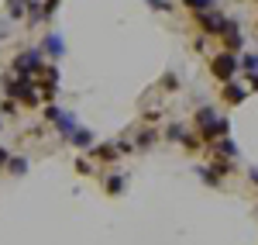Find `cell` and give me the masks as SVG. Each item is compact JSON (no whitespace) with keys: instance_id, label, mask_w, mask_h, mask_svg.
<instances>
[{"instance_id":"21","label":"cell","mask_w":258,"mask_h":245,"mask_svg":"<svg viewBox=\"0 0 258 245\" xmlns=\"http://www.w3.org/2000/svg\"><path fill=\"white\" fill-rule=\"evenodd\" d=\"M179 145H186L189 152H197L200 145H203V138H200V135H189V131H186V135H182V142H179Z\"/></svg>"},{"instance_id":"25","label":"cell","mask_w":258,"mask_h":245,"mask_svg":"<svg viewBox=\"0 0 258 245\" xmlns=\"http://www.w3.org/2000/svg\"><path fill=\"white\" fill-rule=\"evenodd\" d=\"M162 86H165V90H179V76H176V73H165Z\"/></svg>"},{"instance_id":"26","label":"cell","mask_w":258,"mask_h":245,"mask_svg":"<svg viewBox=\"0 0 258 245\" xmlns=\"http://www.w3.org/2000/svg\"><path fill=\"white\" fill-rule=\"evenodd\" d=\"M145 4H148L152 11H172V4H169V0H145Z\"/></svg>"},{"instance_id":"7","label":"cell","mask_w":258,"mask_h":245,"mask_svg":"<svg viewBox=\"0 0 258 245\" xmlns=\"http://www.w3.org/2000/svg\"><path fill=\"white\" fill-rule=\"evenodd\" d=\"M220 38H224V48H227V52H238L241 45H244V35H241V24H238V21H227V24H224V31H220Z\"/></svg>"},{"instance_id":"5","label":"cell","mask_w":258,"mask_h":245,"mask_svg":"<svg viewBox=\"0 0 258 245\" xmlns=\"http://www.w3.org/2000/svg\"><path fill=\"white\" fill-rule=\"evenodd\" d=\"M41 56H45V59H62V56H66V41H62L59 31H48V35L41 38Z\"/></svg>"},{"instance_id":"14","label":"cell","mask_w":258,"mask_h":245,"mask_svg":"<svg viewBox=\"0 0 258 245\" xmlns=\"http://www.w3.org/2000/svg\"><path fill=\"white\" fill-rule=\"evenodd\" d=\"M7 18H14V21L28 18V0H7Z\"/></svg>"},{"instance_id":"24","label":"cell","mask_w":258,"mask_h":245,"mask_svg":"<svg viewBox=\"0 0 258 245\" xmlns=\"http://www.w3.org/2000/svg\"><path fill=\"white\" fill-rule=\"evenodd\" d=\"M214 114H217L214 107H200V111H197V124H207L210 118H214Z\"/></svg>"},{"instance_id":"23","label":"cell","mask_w":258,"mask_h":245,"mask_svg":"<svg viewBox=\"0 0 258 245\" xmlns=\"http://www.w3.org/2000/svg\"><path fill=\"white\" fill-rule=\"evenodd\" d=\"M41 114H45V121H48V124H55V121H59V114H62V111L55 107V104H45V111H41Z\"/></svg>"},{"instance_id":"16","label":"cell","mask_w":258,"mask_h":245,"mask_svg":"<svg viewBox=\"0 0 258 245\" xmlns=\"http://www.w3.org/2000/svg\"><path fill=\"white\" fill-rule=\"evenodd\" d=\"M120 190H124V176H120V173H114V176H107V193H110V197H117Z\"/></svg>"},{"instance_id":"12","label":"cell","mask_w":258,"mask_h":245,"mask_svg":"<svg viewBox=\"0 0 258 245\" xmlns=\"http://www.w3.org/2000/svg\"><path fill=\"white\" fill-rule=\"evenodd\" d=\"M76 124H80V121H76V114L62 111V114H59V121H55V128H59V135H62V138H69V131H73Z\"/></svg>"},{"instance_id":"1","label":"cell","mask_w":258,"mask_h":245,"mask_svg":"<svg viewBox=\"0 0 258 245\" xmlns=\"http://www.w3.org/2000/svg\"><path fill=\"white\" fill-rule=\"evenodd\" d=\"M4 93L14 97L21 107H38V104H41V93H38V86H35L31 76H18V73H11V76L4 80Z\"/></svg>"},{"instance_id":"13","label":"cell","mask_w":258,"mask_h":245,"mask_svg":"<svg viewBox=\"0 0 258 245\" xmlns=\"http://www.w3.org/2000/svg\"><path fill=\"white\" fill-rule=\"evenodd\" d=\"M90 152H93L97 159H103V163H114V159L120 156V152H117V145H93Z\"/></svg>"},{"instance_id":"15","label":"cell","mask_w":258,"mask_h":245,"mask_svg":"<svg viewBox=\"0 0 258 245\" xmlns=\"http://www.w3.org/2000/svg\"><path fill=\"white\" fill-rule=\"evenodd\" d=\"M238 69H244V73H258V52L241 56V59H238Z\"/></svg>"},{"instance_id":"11","label":"cell","mask_w":258,"mask_h":245,"mask_svg":"<svg viewBox=\"0 0 258 245\" xmlns=\"http://www.w3.org/2000/svg\"><path fill=\"white\" fill-rule=\"evenodd\" d=\"M4 169H7L11 176H24V173H28V159H24V156H7Z\"/></svg>"},{"instance_id":"6","label":"cell","mask_w":258,"mask_h":245,"mask_svg":"<svg viewBox=\"0 0 258 245\" xmlns=\"http://www.w3.org/2000/svg\"><path fill=\"white\" fill-rule=\"evenodd\" d=\"M224 24H227V18L217 14L214 7H210V11H200V28H203V35H220Z\"/></svg>"},{"instance_id":"20","label":"cell","mask_w":258,"mask_h":245,"mask_svg":"<svg viewBox=\"0 0 258 245\" xmlns=\"http://www.w3.org/2000/svg\"><path fill=\"white\" fill-rule=\"evenodd\" d=\"M18 107H21V104L14 101V97H4V104H0V114H7V118H14V114H18Z\"/></svg>"},{"instance_id":"10","label":"cell","mask_w":258,"mask_h":245,"mask_svg":"<svg viewBox=\"0 0 258 245\" xmlns=\"http://www.w3.org/2000/svg\"><path fill=\"white\" fill-rule=\"evenodd\" d=\"M244 97H248V90H244V86H238L234 80L224 83V101H227V104H241Z\"/></svg>"},{"instance_id":"17","label":"cell","mask_w":258,"mask_h":245,"mask_svg":"<svg viewBox=\"0 0 258 245\" xmlns=\"http://www.w3.org/2000/svg\"><path fill=\"white\" fill-rule=\"evenodd\" d=\"M159 142V131H152V128H145L138 135V149H148V145H155Z\"/></svg>"},{"instance_id":"4","label":"cell","mask_w":258,"mask_h":245,"mask_svg":"<svg viewBox=\"0 0 258 245\" xmlns=\"http://www.w3.org/2000/svg\"><path fill=\"white\" fill-rule=\"evenodd\" d=\"M227 131H231V121H227L224 114H214V118H210L207 124H200V138H203L207 145L217 142V138H224Z\"/></svg>"},{"instance_id":"29","label":"cell","mask_w":258,"mask_h":245,"mask_svg":"<svg viewBox=\"0 0 258 245\" xmlns=\"http://www.w3.org/2000/svg\"><path fill=\"white\" fill-rule=\"evenodd\" d=\"M248 176H251V183H258V166H251V173H248Z\"/></svg>"},{"instance_id":"9","label":"cell","mask_w":258,"mask_h":245,"mask_svg":"<svg viewBox=\"0 0 258 245\" xmlns=\"http://www.w3.org/2000/svg\"><path fill=\"white\" fill-rule=\"evenodd\" d=\"M69 142L76 145V149H93V131H86V128L76 124V128L69 131Z\"/></svg>"},{"instance_id":"28","label":"cell","mask_w":258,"mask_h":245,"mask_svg":"<svg viewBox=\"0 0 258 245\" xmlns=\"http://www.w3.org/2000/svg\"><path fill=\"white\" fill-rule=\"evenodd\" d=\"M248 83H251V90H258V73H248Z\"/></svg>"},{"instance_id":"19","label":"cell","mask_w":258,"mask_h":245,"mask_svg":"<svg viewBox=\"0 0 258 245\" xmlns=\"http://www.w3.org/2000/svg\"><path fill=\"white\" fill-rule=\"evenodd\" d=\"M182 4H186V7H189V11H210V7H214V4H217V0H182Z\"/></svg>"},{"instance_id":"22","label":"cell","mask_w":258,"mask_h":245,"mask_svg":"<svg viewBox=\"0 0 258 245\" xmlns=\"http://www.w3.org/2000/svg\"><path fill=\"white\" fill-rule=\"evenodd\" d=\"M59 4L62 0H41V18H52V14L59 11Z\"/></svg>"},{"instance_id":"8","label":"cell","mask_w":258,"mask_h":245,"mask_svg":"<svg viewBox=\"0 0 258 245\" xmlns=\"http://www.w3.org/2000/svg\"><path fill=\"white\" fill-rule=\"evenodd\" d=\"M210 152H217V156H224V159H238V145L231 142L227 135L217 138V142H210Z\"/></svg>"},{"instance_id":"27","label":"cell","mask_w":258,"mask_h":245,"mask_svg":"<svg viewBox=\"0 0 258 245\" xmlns=\"http://www.w3.org/2000/svg\"><path fill=\"white\" fill-rule=\"evenodd\" d=\"M76 173H83V176H90V173H93V166L86 163V159H76Z\"/></svg>"},{"instance_id":"18","label":"cell","mask_w":258,"mask_h":245,"mask_svg":"<svg viewBox=\"0 0 258 245\" xmlns=\"http://www.w3.org/2000/svg\"><path fill=\"white\" fill-rule=\"evenodd\" d=\"M182 135H186V128H182V124H169V128H165V138H169V142H182Z\"/></svg>"},{"instance_id":"2","label":"cell","mask_w":258,"mask_h":245,"mask_svg":"<svg viewBox=\"0 0 258 245\" xmlns=\"http://www.w3.org/2000/svg\"><path fill=\"white\" fill-rule=\"evenodd\" d=\"M41 66H45L41 48H28V52H18V56H14V62H11V73H18V76H35Z\"/></svg>"},{"instance_id":"30","label":"cell","mask_w":258,"mask_h":245,"mask_svg":"<svg viewBox=\"0 0 258 245\" xmlns=\"http://www.w3.org/2000/svg\"><path fill=\"white\" fill-rule=\"evenodd\" d=\"M0 124H4V121H0Z\"/></svg>"},{"instance_id":"3","label":"cell","mask_w":258,"mask_h":245,"mask_svg":"<svg viewBox=\"0 0 258 245\" xmlns=\"http://www.w3.org/2000/svg\"><path fill=\"white\" fill-rule=\"evenodd\" d=\"M210 73H214L220 83L234 80V76H238V59H234V52H227V48H224V52H217V56L210 59Z\"/></svg>"}]
</instances>
